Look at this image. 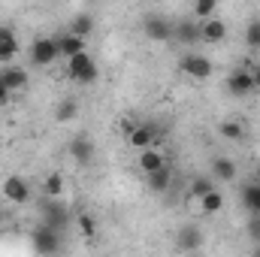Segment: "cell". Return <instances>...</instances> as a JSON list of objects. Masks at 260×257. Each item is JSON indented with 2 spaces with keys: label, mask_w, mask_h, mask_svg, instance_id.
Listing matches in <instances>:
<instances>
[{
  "label": "cell",
  "mask_w": 260,
  "mask_h": 257,
  "mask_svg": "<svg viewBox=\"0 0 260 257\" xmlns=\"http://www.w3.org/2000/svg\"><path fill=\"white\" fill-rule=\"evenodd\" d=\"M145 176H148V188L154 194H164L170 188V182H173V170H170L167 164H164L160 170H154V173H145Z\"/></svg>",
  "instance_id": "cell-11"
},
{
  "label": "cell",
  "mask_w": 260,
  "mask_h": 257,
  "mask_svg": "<svg viewBox=\"0 0 260 257\" xmlns=\"http://www.w3.org/2000/svg\"><path fill=\"white\" fill-rule=\"evenodd\" d=\"M251 79H254V88H260V67H254V70H251Z\"/></svg>",
  "instance_id": "cell-33"
},
{
  "label": "cell",
  "mask_w": 260,
  "mask_h": 257,
  "mask_svg": "<svg viewBox=\"0 0 260 257\" xmlns=\"http://www.w3.org/2000/svg\"><path fill=\"white\" fill-rule=\"evenodd\" d=\"M43 191H46V197H61V194H64V176H61V173H52V176H46V182H43Z\"/></svg>",
  "instance_id": "cell-20"
},
{
  "label": "cell",
  "mask_w": 260,
  "mask_h": 257,
  "mask_svg": "<svg viewBox=\"0 0 260 257\" xmlns=\"http://www.w3.org/2000/svg\"><path fill=\"white\" fill-rule=\"evenodd\" d=\"M257 215H260V209H257Z\"/></svg>",
  "instance_id": "cell-35"
},
{
  "label": "cell",
  "mask_w": 260,
  "mask_h": 257,
  "mask_svg": "<svg viewBox=\"0 0 260 257\" xmlns=\"http://www.w3.org/2000/svg\"><path fill=\"white\" fill-rule=\"evenodd\" d=\"M221 209H224V194L215 188L203 194V215H218Z\"/></svg>",
  "instance_id": "cell-16"
},
{
  "label": "cell",
  "mask_w": 260,
  "mask_h": 257,
  "mask_svg": "<svg viewBox=\"0 0 260 257\" xmlns=\"http://www.w3.org/2000/svg\"><path fill=\"white\" fill-rule=\"evenodd\" d=\"M145 34L151 37V40H157V43H167V40H173V24L170 21H164V18H145Z\"/></svg>",
  "instance_id": "cell-7"
},
{
  "label": "cell",
  "mask_w": 260,
  "mask_h": 257,
  "mask_svg": "<svg viewBox=\"0 0 260 257\" xmlns=\"http://www.w3.org/2000/svg\"><path fill=\"white\" fill-rule=\"evenodd\" d=\"M191 191H197V194H206V191H212V182H206V179H197L194 182V188Z\"/></svg>",
  "instance_id": "cell-30"
},
{
  "label": "cell",
  "mask_w": 260,
  "mask_h": 257,
  "mask_svg": "<svg viewBox=\"0 0 260 257\" xmlns=\"http://www.w3.org/2000/svg\"><path fill=\"white\" fill-rule=\"evenodd\" d=\"M212 170H215V179H221V182H233L236 179V164L227 160V157H215Z\"/></svg>",
  "instance_id": "cell-14"
},
{
  "label": "cell",
  "mask_w": 260,
  "mask_h": 257,
  "mask_svg": "<svg viewBox=\"0 0 260 257\" xmlns=\"http://www.w3.org/2000/svg\"><path fill=\"white\" fill-rule=\"evenodd\" d=\"M58 55H61V43H58L55 37H40V40H34V46H30V64H37V67L55 64Z\"/></svg>",
  "instance_id": "cell-1"
},
{
  "label": "cell",
  "mask_w": 260,
  "mask_h": 257,
  "mask_svg": "<svg viewBox=\"0 0 260 257\" xmlns=\"http://www.w3.org/2000/svg\"><path fill=\"white\" fill-rule=\"evenodd\" d=\"M133 127H136V124H133V121H127V118H124V124H121V130H124V136H127V133H130V130H133Z\"/></svg>",
  "instance_id": "cell-34"
},
{
  "label": "cell",
  "mask_w": 260,
  "mask_h": 257,
  "mask_svg": "<svg viewBox=\"0 0 260 257\" xmlns=\"http://www.w3.org/2000/svg\"><path fill=\"white\" fill-rule=\"evenodd\" d=\"M61 43V55L64 58H73V55H79V52H85V37H76V34H67L58 40Z\"/></svg>",
  "instance_id": "cell-15"
},
{
  "label": "cell",
  "mask_w": 260,
  "mask_h": 257,
  "mask_svg": "<svg viewBox=\"0 0 260 257\" xmlns=\"http://www.w3.org/2000/svg\"><path fill=\"white\" fill-rule=\"evenodd\" d=\"M182 70H185L191 79H209V76H212V61L203 58V55H188V58L182 61Z\"/></svg>",
  "instance_id": "cell-5"
},
{
  "label": "cell",
  "mask_w": 260,
  "mask_h": 257,
  "mask_svg": "<svg viewBox=\"0 0 260 257\" xmlns=\"http://www.w3.org/2000/svg\"><path fill=\"white\" fill-rule=\"evenodd\" d=\"M227 91L233 97H245L254 91V79H251V70H236L230 79H227Z\"/></svg>",
  "instance_id": "cell-4"
},
{
  "label": "cell",
  "mask_w": 260,
  "mask_h": 257,
  "mask_svg": "<svg viewBox=\"0 0 260 257\" xmlns=\"http://www.w3.org/2000/svg\"><path fill=\"white\" fill-rule=\"evenodd\" d=\"M173 37L179 43H200V24L197 21H179V24H173Z\"/></svg>",
  "instance_id": "cell-12"
},
{
  "label": "cell",
  "mask_w": 260,
  "mask_h": 257,
  "mask_svg": "<svg viewBox=\"0 0 260 257\" xmlns=\"http://www.w3.org/2000/svg\"><path fill=\"white\" fill-rule=\"evenodd\" d=\"M70 34H76V37H91L94 34V18L91 15H76L73 18V24H70Z\"/></svg>",
  "instance_id": "cell-18"
},
{
  "label": "cell",
  "mask_w": 260,
  "mask_h": 257,
  "mask_svg": "<svg viewBox=\"0 0 260 257\" xmlns=\"http://www.w3.org/2000/svg\"><path fill=\"white\" fill-rule=\"evenodd\" d=\"M18 55V40L15 37H9V40H3L0 43V64H6V61H12Z\"/></svg>",
  "instance_id": "cell-23"
},
{
  "label": "cell",
  "mask_w": 260,
  "mask_h": 257,
  "mask_svg": "<svg viewBox=\"0 0 260 257\" xmlns=\"http://www.w3.org/2000/svg\"><path fill=\"white\" fill-rule=\"evenodd\" d=\"M34 248H37L40 254H55V251H58V233L49 230V227L37 230V233H34Z\"/></svg>",
  "instance_id": "cell-9"
},
{
  "label": "cell",
  "mask_w": 260,
  "mask_h": 257,
  "mask_svg": "<svg viewBox=\"0 0 260 257\" xmlns=\"http://www.w3.org/2000/svg\"><path fill=\"white\" fill-rule=\"evenodd\" d=\"M185 236L179 239V248H197L200 242H203V233L200 230H194V227H188V230H182Z\"/></svg>",
  "instance_id": "cell-24"
},
{
  "label": "cell",
  "mask_w": 260,
  "mask_h": 257,
  "mask_svg": "<svg viewBox=\"0 0 260 257\" xmlns=\"http://www.w3.org/2000/svg\"><path fill=\"white\" fill-rule=\"evenodd\" d=\"M79 230H82L88 239H94V236H97V224H94V218H91V215H79Z\"/></svg>",
  "instance_id": "cell-26"
},
{
  "label": "cell",
  "mask_w": 260,
  "mask_h": 257,
  "mask_svg": "<svg viewBox=\"0 0 260 257\" xmlns=\"http://www.w3.org/2000/svg\"><path fill=\"white\" fill-rule=\"evenodd\" d=\"M124 139H127L130 148H148V145H157V142H160V136L151 127H133Z\"/></svg>",
  "instance_id": "cell-6"
},
{
  "label": "cell",
  "mask_w": 260,
  "mask_h": 257,
  "mask_svg": "<svg viewBox=\"0 0 260 257\" xmlns=\"http://www.w3.org/2000/svg\"><path fill=\"white\" fill-rule=\"evenodd\" d=\"M218 9V0H194V15L197 18H212Z\"/></svg>",
  "instance_id": "cell-22"
},
{
  "label": "cell",
  "mask_w": 260,
  "mask_h": 257,
  "mask_svg": "<svg viewBox=\"0 0 260 257\" xmlns=\"http://www.w3.org/2000/svg\"><path fill=\"white\" fill-rule=\"evenodd\" d=\"M9 37H15V34H12L9 27H0V43H3V40H9Z\"/></svg>",
  "instance_id": "cell-32"
},
{
  "label": "cell",
  "mask_w": 260,
  "mask_h": 257,
  "mask_svg": "<svg viewBox=\"0 0 260 257\" xmlns=\"http://www.w3.org/2000/svg\"><path fill=\"white\" fill-rule=\"evenodd\" d=\"M94 79H97V64H91L88 70H82V73L76 76V82H79V85H91Z\"/></svg>",
  "instance_id": "cell-29"
},
{
  "label": "cell",
  "mask_w": 260,
  "mask_h": 257,
  "mask_svg": "<svg viewBox=\"0 0 260 257\" xmlns=\"http://www.w3.org/2000/svg\"><path fill=\"white\" fill-rule=\"evenodd\" d=\"M245 43H248L251 49H260V21H251V24H248V30H245Z\"/></svg>",
  "instance_id": "cell-27"
},
{
  "label": "cell",
  "mask_w": 260,
  "mask_h": 257,
  "mask_svg": "<svg viewBox=\"0 0 260 257\" xmlns=\"http://www.w3.org/2000/svg\"><path fill=\"white\" fill-rule=\"evenodd\" d=\"M245 203H248V206H251L254 212L260 209V185H251V188L245 191Z\"/></svg>",
  "instance_id": "cell-28"
},
{
  "label": "cell",
  "mask_w": 260,
  "mask_h": 257,
  "mask_svg": "<svg viewBox=\"0 0 260 257\" xmlns=\"http://www.w3.org/2000/svg\"><path fill=\"white\" fill-rule=\"evenodd\" d=\"M91 64H94V58L88 55V49H85V52H79V55H73V58H67V70H70V76H73V79H76L82 70H88Z\"/></svg>",
  "instance_id": "cell-17"
},
{
  "label": "cell",
  "mask_w": 260,
  "mask_h": 257,
  "mask_svg": "<svg viewBox=\"0 0 260 257\" xmlns=\"http://www.w3.org/2000/svg\"><path fill=\"white\" fill-rule=\"evenodd\" d=\"M221 136H227V139L239 142V139L245 136V130H242V124H236V121H224V124H221Z\"/></svg>",
  "instance_id": "cell-25"
},
{
  "label": "cell",
  "mask_w": 260,
  "mask_h": 257,
  "mask_svg": "<svg viewBox=\"0 0 260 257\" xmlns=\"http://www.w3.org/2000/svg\"><path fill=\"white\" fill-rule=\"evenodd\" d=\"M9 94H12V91H9V88L3 85V79H0V109H3L6 103H9Z\"/></svg>",
  "instance_id": "cell-31"
},
{
  "label": "cell",
  "mask_w": 260,
  "mask_h": 257,
  "mask_svg": "<svg viewBox=\"0 0 260 257\" xmlns=\"http://www.w3.org/2000/svg\"><path fill=\"white\" fill-rule=\"evenodd\" d=\"M185 212L191 218H203V194H197V191L185 194Z\"/></svg>",
  "instance_id": "cell-19"
},
{
  "label": "cell",
  "mask_w": 260,
  "mask_h": 257,
  "mask_svg": "<svg viewBox=\"0 0 260 257\" xmlns=\"http://www.w3.org/2000/svg\"><path fill=\"white\" fill-rule=\"evenodd\" d=\"M3 197L9 200V203H27L30 200V188H27V182L21 179V176H9L6 182H3Z\"/></svg>",
  "instance_id": "cell-2"
},
{
  "label": "cell",
  "mask_w": 260,
  "mask_h": 257,
  "mask_svg": "<svg viewBox=\"0 0 260 257\" xmlns=\"http://www.w3.org/2000/svg\"><path fill=\"white\" fill-rule=\"evenodd\" d=\"M0 79H3V85H6L9 91H18V88L27 85V73H24L21 67H9V70H3Z\"/></svg>",
  "instance_id": "cell-13"
},
{
  "label": "cell",
  "mask_w": 260,
  "mask_h": 257,
  "mask_svg": "<svg viewBox=\"0 0 260 257\" xmlns=\"http://www.w3.org/2000/svg\"><path fill=\"white\" fill-rule=\"evenodd\" d=\"M76 112H79V103L70 97V100H64V103L55 109V118H58V121H73V118H76Z\"/></svg>",
  "instance_id": "cell-21"
},
{
  "label": "cell",
  "mask_w": 260,
  "mask_h": 257,
  "mask_svg": "<svg viewBox=\"0 0 260 257\" xmlns=\"http://www.w3.org/2000/svg\"><path fill=\"white\" fill-rule=\"evenodd\" d=\"M164 164H167V157H164L154 145L139 148V170H142V173H154V170H160Z\"/></svg>",
  "instance_id": "cell-8"
},
{
  "label": "cell",
  "mask_w": 260,
  "mask_h": 257,
  "mask_svg": "<svg viewBox=\"0 0 260 257\" xmlns=\"http://www.w3.org/2000/svg\"><path fill=\"white\" fill-rule=\"evenodd\" d=\"M70 154H73L76 160H82V164H91V160H94V142H91L88 136H76V139L70 142Z\"/></svg>",
  "instance_id": "cell-10"
},
{
  "label": "cell",
  "mask_w": 260,
  "mask_h": 257,
  "mask_svg": "<svg viewBox=\"0 0 260 257\" xmlns=\"http://www.w3.org/2000/svg\"><path fill=\"white\" fill-rule=\"evenodd\" d=\"M224 37H227V24L221 18L212 15V18H203L200 21V40L203 43H221Z\"/></svg>",
  "instance_id": "cell-3"
}]
</instances>
